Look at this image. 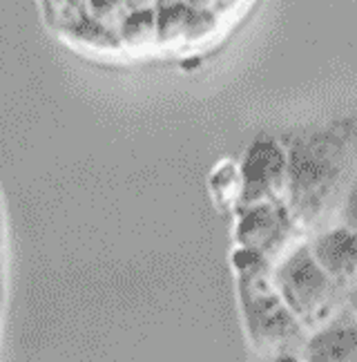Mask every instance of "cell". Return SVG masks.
<instances>
[{
  "label": "cell",
  "mask_w": 357,
  "mask_h": 362,
  "mask_svg": "<svg viewBox=\"0 0 357 362\" xmlns=\"http://www.w3.org/2000/svg\"><path fill=\"white\" fill-rule=\"evenodd\" d=\"M241 0H40L67 45L105 59L178 54L208 40Z\"/></svg>",
  "instance_id": "cell-1"
},
{
  "label": "cell",
  "mask_w": 357,
  "mask_h": 362,
  "mask_svg": "<svg viewBox=\"0 0 357 362\" xmlns=\"http://www.w3.org/2000/svg\"><path fill=\"white\" fill-rule=\"evenodd\" d=\"M286 208L301 235L341 224V208L357 179L346 125L306 130L286 146Z\"/></svg>",
  "instance_id": "cell-2"
},
{
  "label": "cell",
  "mask_w": 357,
  "mask_h": 362,
  "mask_svg": "<svg viewBox=\"0 0 357 362\" xmlns=\"http://www.w3.org/2000/svg\"><path fill=\"white\" fill-rule=\"evenodd\" d=\"M241 311L255 351L264 360L274 356H299L306 344V329L291 313L272 282V264L253 250H235Z\"/></svg>",
  "instance_id": "cell-3"
},
{
  "label": "cell",
  "mask_w": 357,
  "mask_h": 362,
  "mask_svg": "<svg viewBox=\"0 0 357 362\" xmlns=\"http://www.w3.org/2000/svg\"><path fill=\"white\" fill-rule=\"evenodd\" d=\"M272 282L308 333L322 329L349 306V293L328 277L308 244H297L274 264Z\"/></svg>",
  "instance_id": "cell-4"
},
{
  "label": "cell",
  "mask_w": 357,
  "mask_h": 362,
  "mask_svg": "<svg viewBox=\"0 0 357 362\" xmlns=\"http://www.w3.org/2000/svg\"><path fill=\"white\" fill-rule=\"evenodd\" d=\"M237 246L268 259L272 267L286 253L301 230L288 213L286 204H257L237 208Z\"/></svg>",
  "instance_id": "cell-5"
},
{
  "label": "cell",
  "mask_w": 357,
  "mask_h": 362,
  "mask_svg": "<svg viewBox=\"0 0 357 362\" xmlns=\"http://www.w3.org/2000/svg\"><path fill=\"white\" fill-rule=\"evenodd\" d=\"M237 208L286 204V148L277 139H257L241 165Z\"/></svg>",
  "instance_id": "cell-6"
},
{
  "label": "cell",
  "mask_w": 357,
  "mask_h": 362,
  "mask_svg": "<svg viewBox=\"0 0 357 362\" xmlns=\"http://www.w3.org/2000/svg\"><path fill=\"white\" fill-rule=\"evenodd\" d=\"M308 246L313 257L337 286L346 293L357 288V233L339 224L315 235Z\"/></svg>",
  "instance_id": "cell-7"
},
{
  "label": "cell",
  "mask_w": 357,
  "mask_h": 362,
  "mask_svg": "<svg viewBox=\"0 0 357 362\" xmlns=\"http://www.w3.org/2000/svg\"><path fill=\"white\" fill-rule=\"evenodd\" d=\"M301 354L304 362H357V320L349 306L322 329L313 331Z\"/></svg>",
  "instance_id": "cell-8"
},
{
  "label": "cell",
  "mask_w": 357,
  "mask_h": 362,
  "mask_svg": "<svg viewBox=\"0 0 357 362\" xmlns=\"http://www.w3.org/2000/svg\"><path fill=\"white\" fill-rule=\"evenodd\" d=\"M341 226H346L353 233H357V179L346 194L344 208H341Z\"/></svg>",
  "instance_id": "cell-9"
},
{
  "label": "cell",
  "mask_w": 357,
  "mask_h": 362,
  "mask_svg": "<svg viewBox=\"0 0 357 362\" xmlns=\"http://www.w3.org/2000/svg\"><path fill=\"white\" fill-rule=\"evenodd\" d=\"M346 130L351 136V146H353V155H355V163H357V119L355 121H346Z\"/></svg>",
  "instance_id": "cell-10"
},
{
  "label": "cell",
  "mask_w": 357,
  "mask_h": 362,
  "mask_svg": "<svg viewBox=\"0 0 357 362\" xmlns=\"http://www.w3.org/2000/svg\"><path fill=\"white\" fill-rule=\"evenodd\" d=\"M268 362H304L299 356H293V354H284V356H274L270 358Z\"/></svg>",
  "instance_id": "cell-11"
},
{
  "label": "cell",
  "mask_w": 357,
  "mask_h": 362,
  "mask_svg": "<svg viewBox=\"0 0 357 362\" xmlns=\"http://www.w3.org/2000/svg\"><path fill=\"white\" fill-rule=\"evenodd\" d=\"M349 309H351L353 317L357 320V288L349 291Z\"/></svg>",
  "instance_id": "cell-12"
}]
</instances>
